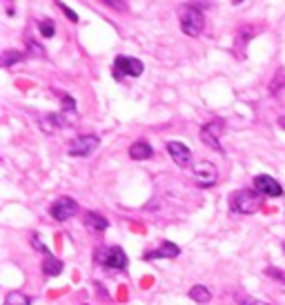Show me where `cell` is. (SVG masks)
<instances>
[{"mask_svg":"<svg viewBox=\"0 0 285 305\" xmlns=\"http://www.w3.org/2000/svg\"><path fill=\"white\" fill-rule=\"evenodd\" d=\"M187 294H190L191 301H196V303H200V305L212 301V292H209V287H205V285H194Z\"/></svg>","mask_w":285,"mask_h":305,"instance_id":"cell-16","label":"cell"},{"mask_svg":"<svg viewBox=\"0 0 285 305\" xmlns=\"http://www.w3.org/2000/svg\"><path fill=\"white\" fill-rule=\"evenodd\" d=\"M194 2H196V7H198V9H207V7L214 5V0H194Z\"/></svg>","mask_w":285,"mask_h":305,"instance_id":"cell-28","label":"cell"},{"mask_svg":"<svg viewBox=\"0 0 285 305\" xmlns=\"http://www.w3.org/2000/svg\"><path fill=\"white\" fill-rule=\"evenodd\" d=\"M194 180L198 187H212L218 180V170L214 167V163L209 161H198L194 165Z\"/></svg>","mask_w":285,"mask_h":305,"instance_id":"cell-7","label":"cell"},{"mask_svg":"<svg viewBox=\"0 0 285 305\" xmlns=\"http://www.w3.org/2000/svg\"><path fill=\"white\" fill-rule=\"evenodd\" d=\"M38 125H40V130H43V134H56L67 123H65V118L60 116V112H56V114H45V116H40Z\"/></svg>","mask_w":285,"mask_h":305,"instance_id":"cell-12","label":"cell"},{"mask_svg":"<svg viewBox=\"0 0 285 305\" xmlns=\"http://www.w3.org/2000/svg\"><path fill=\"white\" fill-rule=\"evenodd\" d=\"M167 154L172 156V161L176 163L178 167H187L191 163V152L185 143L181 140H169L167 143Z\"/></svg>","mask_w":285,"mask_h":305,"instance_id":"cell-10","label":"cell"},{"mask_svg":"<svg viewBox=\"0 0 285 305\" xmlns=\"http://www.w3.org/2000/svg\"><path fill=\"white\" fill-rule=\"evenodd\" d=\"M142 63L138 58H134V56H116V60H114V78L116 81H123L125 76H132V78H136V76H141L142 74Z\"/></svg>","mask_w":285,"mask_h":305,"instance_id":"cell-4","label":"cell"},{"mask_svg":"<svg viewBox=\"0 0 285 305\" xmlns=\"http://www.w3.org/2000/svg\"><path fill=\"white\" fill-rule=\"evenodd\" d=\"M254 189H256L261 196H270V198L283 196V187H281V183L274 178V176H267V174L254 176Z\"/></svg>","mask_w":285,"mask_h":305,"instance_id":"cell-9","label":"cell"},{"mask_svg":"<svg viewBox=\"0 0 285 305\" xmlns=\"http://www.w3.org/2000/svg\"><path fill=\"white\" fill-rule=\"evenodd\" d=\"M281 89H285V69H279V72L272 76L270 85H267V91H270L272 96H276Z\"/></svg>","mask_w":285,"mask_h":305,"instance_id":"cell-19","label":"cell"},{"mask_svg":"<svg viewBox=\"0 0 285 305\" xmlns=\"http://www.w3.org/2000/svg\"><path fill=\"white\" fill-rule=\"evenodd\" d=\"M265 274H267V276H272V278H276V281L285 283V272H281V269H276V267H267V269H265Z\"/></svg>","mask_w":285,"mask_h":305,"instance_id":"cell-26","label":"cell"},{"mask_svg":"<svg viewBox=\"0 0 285 305\" xmlns=\"http://www.w3.org/2000/svg\"><path fill=\"white\" fill-rule=\"evenodd\" d=\"M279 127H281V130H285V116L279 118Z\"/></svg>","mask_w":285,"mask_h":305,"instance_id":"cell-29","label":"cell"},{"mask_svg":"<svg viewBox=\"0 0 285 305\" xmlns=\"http://www.w3.org/2000/svg\"><path fill=\"white\" fill-rule=\"evenodd\" d=\"M85 225H87L89 229H94V232H105V229L109 227V220H107L105 216H100L98 212H87Z\"/></svg>","mask_w":285,"mask_h":305,"instance_id":"cell-15","label":"cell"},{"mask_svg":"<svg viewBox=\"0 0 285 305\" xmlns=\"http://www.w3.org/2000/svg\"><path fill=\"white\" fill-rule=\"evenodd\" d=\"M232 2H234V5H240V2H243V0H232Z\"/></svg>","mask_w":285,"mask_h":305,"instance_id":"cell-30","label":"cell"},{"mask_svg":"<svg viewBox=\"0 0 285 305\" xmlns=\"http://www.w3.org/2000/svg\"><path fill=\"white\" fill-rule=\"evenodd\" d=\"M240 305H270V303H265V301H258V299H243V301H240Z\"/></svg>","mask_w":285,"mask_h":305,"instance_id":"cell-27","label":"cell"},{"mask_svg":"<svg viewBox=\"0 0 285 305\" xmlns=\"http://www.w3.org/2000/svg\"><path fill=\"white\" fill-rule=\"evenodd\" d=\"M181 254V247L176 245V243L172 241H163L156 250L147 252L145 254V261H154V259H176V256Z\"/></svg>","mask_w":285,"mask_h":305,"instance_id":"cell-11","label":"cell"},{"mask_svg":"<svg viewBox=\"0 0 285 305\" xmlns=\"http://www.w3.org/2000/svg\"><path fill=\"white\" fill-rule=\"evenodd\" d=\"M58 96H60V116L65 118L67 125H71V123H76V118H78V114H76V100L71 98L69 94H65V91H58Z\"/></svg>","mask_w":285,"mask_h":305,"instance_id":"cell-13","label":"cell"},{"mask_svg":"<svg viewBox=\"0 0 285 305\" xmlns=\"http://www.w3.org/2000/svg\"><path fill=\"white\" fill-rule=\"evenodd\" d=\"M258 203H261V194L254 189H238L234 196L230 198V210L234 214H254L258 210Z\"/></svg>","mask_w":285,"mask_h":305,"instance_id":"cell-2","label":"cell"},{"mask_svg":"<svg viewBox=\"0 0 285 305\" xmlns=\"http://www.w3.org/2000/svg\"><path fill=\"white\" fill-rule=\"evenodd\" d=\"M38 32H40V36H43V38H53V34H56V23H53V20H49V18L40 20V23H38Z\"/></svg>","mask_w":285,"mask_h":305,"instance_id":"cell-21","label":"cell"},{"mask_svg":"<svg viewBox=\"0 0 285 305\" xmlns=\"http://www.w3.org/2000/svg\"><path fill=\"white\" fill-rule=\"evenodd\" d=\"M2 305H31V299L22 292H9Z\"/></svg>","mask_w":285,"mask_h":305,"instance_id":"cell-20","label":"cell"},{"mask_svg":"<svg viewBox=\"0 0 285 305\" xmlns=\"http://www.w3.org/2000/svg\"><path fill=\"white\" fill-rule=\"evenodd\" d=\"M221 134H223V123L221 121H209L200 127V140H203L207 147H212V149H216V152L223 154Z\"/></svg>","mask_w":285,"mask_h":305,"instance_id":"cell-8","label":"cell"},{"mask_svg":"<svg viewBox=\"0 0 285 305\" xmlns=\"http://www.w3.org/2000/svg\"><path fill=\"white\" fill-rule=\"evenodd\" d=\"M25 60V51H18V49H7L2 56H0V65L2 67H11V65Z\"/></svg>","mask_w":285,"mask_h":305,"instance_id":"cell-18","label":"cell"},{"mask_svg":"<svg viewBox=\"0 0 285 305\" xmlns=\"http://www.w3.org/2000/svg\"><path fill=\"white\" fill-rule=\"evenodd\" d=\"M96 261L98 265L102 267H109V269H127L129 259L120 247H102V250L96 252Z\"/></svg>","mask_w":285,"mask_h":305,"instance_id":"cell-3","label":"cell"},{"mask_svg":"<svg viewBox=\"0 0 285 305\" xmlns=\"http://www.w3.org/2000/svg\"><path fill=\"white\" fill-rule=\"evenodd\" d=\"M178 20H181V29L185 36L190 38H196L203 34V27H205V16H203V9H198L196 5L187 2V5L181 7L178 11Z\"/></svg>","mask_w":285,"mask_h":305,"instance_id":"cell-1","label":"cell"},{"mask_svg":"<svg viewBox=\"0 0 285 305\" xmlns=\"http://www.w3.org/2000/svg\"><path fill=\"white\" fill-rule=\"evenodd\" d=\"M98 145H100V138L96 134H83L71 140L69 147H67V154L69 156H89Z\"/></svg>","mask_w":285,"mask_h":305,"instance_id":"cell-6","label":"cell"},{"mask_svg":"<svg viewBox=\"0 0 285 305\" xmlns=\"http://www.w3.org/2000/svg\"><path fill=\"white\" fill-rule=\"evenodd\" d=\"M62 272V261L53 259V256H47L43 263V274L45 276H58Z\"/></svg>","mask_w":285,"mask_h":305,"instance_id":"cell-17","label":"cell"},{"mask_svg":"<svg viewBox=\"0 0 285 305\" xmlns=\"http://www.w3.org/2000/svg\"><path fill=\"white\" fill-rule=\"evenodd\" d=\"M283 247H285V245H283Z\"/></svg>","mask_w":285,"mask_h":305,"instance_id":"cell-31","label":"cell"},{"mask_svg":"<svg viewBox=\"0 0 285 305\" xmlns=\"http://www.w3.org/2000/svg\"><path fill=\"white\" fill-rule=\"evenodd\" d=\"M56 5H58V7H60V9H62V14H65V16H67V18H69V20H71V23H78V14H76V11H74V9H69V7H67V5H65V2H60V0H56Z\"/></svg>","mask_w":285,"mask_h":305,"instance_id":"cell-23","label":"cell"},{"mask_svg":"<svg viewBox=\"0 0 285 305\" xmlns=\"http://www.w3.org/2000/svg\"><path fill=\"white\" fill-rule=\"evenodd\" d=\"M27 47H29V54H36V56H45V49H43V45H38V43L29 41V38H27Z\"/></svg>","mask_w":285,"mask_h":305,"instance_id":"cell-25","label":"cell"},{"mask_svg":"<svg viewBox=\"0 0 285 305\" xmlns=\"http://www.w3.org/2000/svg\"><path fill=\"white\" fill-rule=\"evenodd\" d=\"M100 2L107 7H111V9H116V11H127L129 9L127 0H100Z\"/></svg>","mask_w":285,"mask_h":305,"instance_id":"cell-22","label":"cell"},{"mask_svg":"<svg viewBox=\"0 0 285 305\" xmlns=\"http://www.w3.org/2000/svg\"><path fill=\"white\" fill-rule=\"evenodd\" d=\"M151 156H154V149H151V145L147 140H136L129 147V158H134V161H147Z\"/></svg>","mask_w":285,"mask_h":305,"instance_id":"cell-14","label":"cell"},{"mask_svg":"<svg viewBox=\"0 0 285 305\" xmlns=\"http://www.w3.org/2000/svg\"><path fill=\"white\" fill-rule=\"evenodd\" d=\"M76 214H78V203L69 196H60L49 205V216H51L53 220H58V223L71 218V216H76Z\"/></svg>","mask_w":285,"mask_h":305,"instance_id":"cell-5","label":"cell"},{"mask_svg":"<svg viewBox=\"0 0 285 305\" xmlns=\"http://www.w3.org/2000/svg\"><path fill=\"white\" fill-rule=\"evenodd\" d=\"M31 245H34V250H38V252H43V254H47V256H51V252H49V247L45 245L43 241H40L38 236H31Z\"/></svg>","mask_w":285,"mask_h":305,"instance_id":"cell-24","label":"cell"}]
</instances>
